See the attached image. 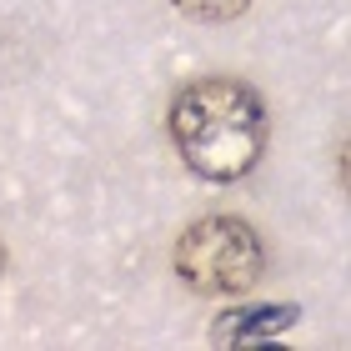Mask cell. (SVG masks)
Here are the masks:
<instances>
[{
	"label": "cell",
	"mask_w": 351,
	"mask_h": 351,
	"mask_svg": "<svg viewBox=\"0 0 351 351\" xmlns=\"http://www.w3.org/2000/svg\"><path fill=\"white\" fill-rule=\"evenodd\" d=\"M0 271H5V251H0Z\"/></svg>",
	"instance_id": "obj_5"
},
{
	"label": "cell",
	"mask_w": 351,
	"mask_h": 351,
	"mask_svg": "<svg viewBox=\"0 0 351 351\" xmlns=\"http://www.w3.org/2000/svg\"><path fill=\"white\" fill-rule=\"evenodd\" d=\"M176 271L201 296H246L266 276V251L246 221L206 216L176 241Z\"/></svg>",
	"instance_id": "obj_2"
},
{
	"label": "cell",
	"mask_w": 351,
	"mask_h": 351,
	"mask_svg": "<svg viewBox=\"0 0 351 351\" xmlns=\"http://www.w3.org/2000/svg\"><path fill=\"white\" fill-rule=\"evenodd\" d=\"M171 141L201 181H241L266 156V106L236 75L191 81L171 106Z\"/></svg>",
	"instance_id": "obj_1"
},
{
	"label": "cell",
	"mask_w": 351,
	"mask_h": 351,
	"mask_svg": "<svg viewBox=\"0 0 351 351\" xmlns=\"http://www.w3.org/2000/svg\"><path fill=\"white\" fill-rule=\"evenodd\" d=\"M296 322V306H256V311H236L226 326H221V341H251V337H271V331H286Z\"/></svg>",
	"instance_id": "obj_3"
},
{
	"label": "cell",
	"mask_w": 351,
	"mask_h": 351,
	"mask_svg": "<svg viewBox=\"0 0 351 351\" xmlns=\"http://www.w3.org/2000/svg\"><path fill=\"white\" fill-rule=\"evenodd\" d=\"M176 10H186V15H196V21H236L251 0H171Z\"/></svg>",
	"instance_id": "obj_4"
}]
</instances>
